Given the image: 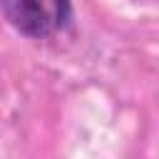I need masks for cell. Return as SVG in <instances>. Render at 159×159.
Returning a JSON list of instances; mask_svg holds the SVG:
<instances>
[{"label": "cell", "instance_id": "1", "mask_svg": "<svg viewBox=\"0 0 159 159\" xmlns=\"http://www.w3.org/2000/svg\"><path fill=\"white\" fill-rule=\"evenodd\" d=\"M5 15L22 35L47 37L60 32L70 17V0H5Z\"/></svg>", "mask_w": 159, "mask_h": 159}]
</instances>
